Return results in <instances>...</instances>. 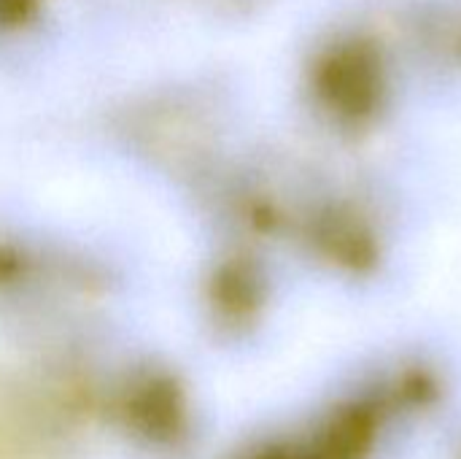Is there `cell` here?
Here are the masks:
<instances>
[{"label": "cell", "instance_id": "cell-3", "mask_svg": "<svg viewBox=\"0 0 461 459\" xmlns=\"http://www.w3.org/2000/svg\"><path fill=\"white\" fill-rule=\"evenodd\" d=\"M394 11L429 119H461V0H394Z\"/></svg>", "mask_w": 461, "mask_h": 459}, {"label": "cell", "instance_id": "cell-2", "mask_svg": "<svg viewBox=\"0 0 461 459\" xmlns=\"http://www.w3.org/2000/svg\"><path fill=\"white\" fill-rule=\"evenodd\" d=\"M297 97L319 154L359 157L419 141L429 114L394 0H321L303 38Z\"/></svg>", "mask_w": 461, "mask_h": 459}, {"label": "cell", "instance_id": "cell-1", "mask_svg": "<svg viewBox=\"0 0 461 459\" xmlns=\"http://www.w3.org/2000/svg\"><path fill=\"white\" fill-rule=\"evenodd\" d=\"M438 206V168L419 141L359 157L321 154L292 260L346 303H384L413 281Z\"/></svg>", "mask_w": 461, "mask_h": 459}]
</instances>
